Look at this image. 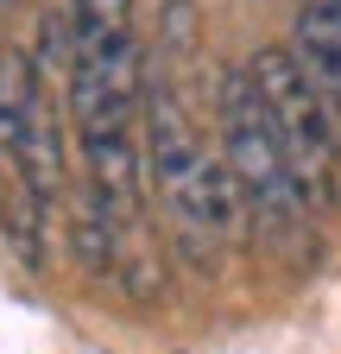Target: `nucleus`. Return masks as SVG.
I'll list each match as a JSON object with an SVG mask.
<instances>
[{
  "instance_id": "2",
  "label": "nucleus",
  "mask_w": 341,
  "mask_h": 354,
  "mask_svg": "<svg viewBox=\"0 0 341 354\" xmlns=\"http://www.w3.org/2000/svg\"><path fill=\"white\" fill-rule=\"evenodd\" d=\"M246 76L266 95V114L278 127V146H284V158L297 171V184H304L310 209H329L341 196V127H335L329 95L310 82V70L297 64V51H278V44L253 51Z\"/></svg>"
},
{
  "instance_id": "3",
  "label": "nucleus",
  "mask_w": 341,
  "mask_h": 354,
  "mask_svg": "<svg viewBox=\"0 0 341 354\" xmlns=\"http://www.w3.org/2000/svg\"><path fill=\"white\" fill-rule=\"evenodd\" d=\"M0 165H13L38 196H64V133L45 95V70L26 51H0Z\"/></svg>"
},
{
  "instance_id": "5",
  "label": "nucleus",
  "mask_w": 341,
  "mask_h": 354,
  "mask_svg": "<svg viewBox=\"0 0 341 354\" xmlns=\"http://www.w3.org/2000/svg\"><path fill=\"white\" fill-rule=\"evenodd\" d=\"M133 38V0H70V64L114 57Z\"/></svg>"
},
{
  "instance_id": "1",
  "label": "nucleus",
  "mask_w": 341,
  "mask_h": 354,
  "mask_svg": "<svg viewBox=\"0 0 341 354\" xmlns=\"http://www.w3.org/2000/svg\"><path fill=\"white\" fill-rule=\"evenodd\" d=\"M215 114H222V158L234 171V184L246 196V221L260 228L272 247L284 253H304V215H310V196L297 184V171L278 146V127L266 114V95L253 88L246 70H228L222 76V95H215Z\"/></svg>"
},
{
  "instance_id": "4",
  "label": "nucleus",
  "mask_w": 341,
  "mask_h": 354,
  "mask_svg": "<svg viewBox=\"0 0 341 354\" xmlns=\"http://www.w3.org/2000/svg\"><path fill=\"white\" fill-rule=\"evenodd\" d=\"M291 51L310 70V82L329 95L341 120V0H297V26H291Z\"/></svg>"
}]
</instances>
